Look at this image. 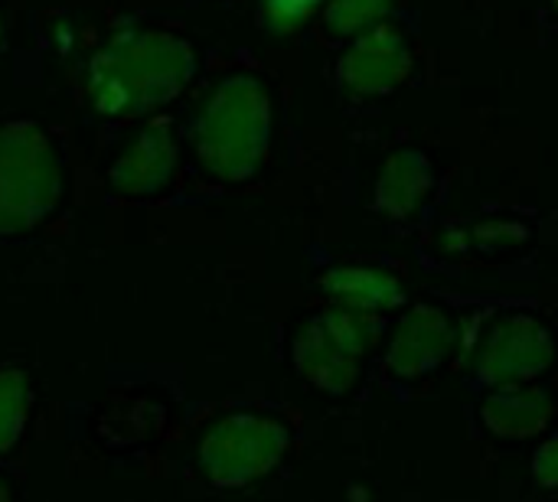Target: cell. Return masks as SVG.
I'll list each match as a JSON object with an SVG mask.
<instances>
[{
    "label": "cell",
    "mask_w": 558,
    "mask_h": 502,
    "mask_svg": "<svg viewBox=\"0 0 558 502\" xmlns=\"http://www.w3.org/2000/svg\"><path fill=\"white\" fill-rule=\"evenodd\" d=\"M553 418V399L543 389H494L481 405V421L494 438L504 441H526L546 431Z\"/></svg>",
    "instance_id": "cell-11"
},
{
    "label": "cell",
    "mask_w": 558,
    "mask_h": 502,
    "mask_svg": "<svg viewBox=\"0 0 558 502\" xmlns=\"http://www.w3.org/2000/svg\"><path fill=\"white\" fill-rule=\"evenodd\" d=\"M317 7H320V0H258L262 23L271 33H291V29H298Z\"/></svg>",
    "instance_id": "cell-15"
},
{
    "label": "cell",
    "mask_w": 558,
    "mask_h": 502,
    "mask_svg": "<svg viewBox=\"0 0 558 502\" xmlns=\"http://www.w3.org/2000/svg\"><path fill=\"white\" fill-rule=\"evenodd\" d=\"M177 134L170 121H154L121 150V157L108 170V183L121 196H147L170 183L177 170Z\"/></svg>",
    "instance_id": "cell-9"
},
{
    "label": "cell",
    "mask_w": 558,
    "mask_h": 502,
    "mask_svg": "<svg viewBox=\"0 0 558 502\" xmlns=\"http://www.w3.org/2000/svg\"><path fill=\"white\" fill-rule=\"evenodd\" d=\"M291 434L281 421L255 412H232L209 425L196 448V464L216 490H242L268 477L288 454Z\"/></svg>",
    "instance_id": "cell-4"
},
{
    "label": "cell",
    "mask_w": 558,
    "mask_h": 502,
    "mask_svg": "<svg viewBox=\"0 0 558 502\" xmlns=\"http://www.w3.org/2000/svg\"><path fill=\"white\" fill-rule=\"evenodd\" d=\"M454 333L458 330L451 327V320L441 307H428V304L412 307L402 317V323L386 350L389 376L422 379V376L435 372L448 359V353L454 346Z\"/></svg>",
    "instance_id": "cell-8"
},
{
    "label": "cell",
    "mask_w": 558,
    "mask_h": 502,
    "mask_svg": "<svg viewBox=\"0 0 558 502\" xmlns=\"http://www.w3.org/2000/svg\"><path fill=\"white\" fill-rule=\"evenodd\" d=\"M0 39H3V26H0Z\"/></svg>",
    "instance_id": "cell-19"
},
{
    "label": "cell",
    "mask_w": 558,
    "mask_h": 502,
    "mask_svg": "<svg viewBox=\"0 0 558 502\" xmlns=\"http://www.w3.org/2000/svg\"><path fill=\"white\" fill-rule=\"evenodd\" d=\"M553 3H556V10H558V0H553Z\"/></svg>",
    "instance_id": "cell-20"
},
{
    "label": "cell",
    "mask_w": 558,
    "mask_h": 502,
    "mask_svg": "<svg viewBox=\"0 0 558 502\" xmlns=\"http://www.w3.org/2000/svg\"><path fill=\"white\" fill-rule=\"evenodd\" d=\"M62 196L52 140L33 121L0 124V238L36 229Z\"/></svg>",
    "instance_id": "cell-3"
},
{
    "label": "cell",
    "mask_w": 558,
    "mask_h": 502,
    "mask_svg": "<svg viewBox=\"0 0 558 502\" xmlns=\"http://www.w3.org/2000/svg\"><path fill=\"white\" fill-rule=\"evenodd\" d=\"M432 183H435V170L425 154L396 150L383 163V173H379L376 193H373V206L389 219H409L432 193Z\"/></svg>",
    "instance_id": "cell-12"
},
{
    "label": "cell",
    "mask_w": 558,
    "mask_h": 502,
    "mask_svg": "<svg viewBox=\"0 0 558 502\" xmlns=\"http://www.w3.org/2000/svg\"><path fill=\"white\" fill-rule=\"evenodd\" d=\"M510 232H520V229H513L510 222H484V225H477V242H484V245L507 242Z\"/></svg>",
    "instance_id": "cell-17"
},
{
    "label": "cell",
    "mask_w": 558,
    "mask_h": 502,
    "mask_svg": "<svg viewBox=\"0 0 558 502\" xmlns=\"http://www.w3.org/2000/svg\"><path fill=\"white\" fill-rule=\"evenodd\" d=\"M0 502H13V497H10V487H7V480L0 477Z\"/></svg>",
    "instance_id": "cell-18"
},
{
    "label": "cell",
    "mask_w": 558,
    "mask_h": 502,
    "mask_svg": "<svg viewBox=\"0 0 558 502\" xmlns=\"http://www.w3.org/2000/svg\"><path fill=\"white\" fill-rule=\"evenodd\" d=\"M389 10H392V0H327L324 20L333 33L350 36V33L376 29Z\"/></svg>",
    "instance_id": "cell-14"
},
{
    "label": "cell",
    "mask_w": 558,
    "mask_h": 502,
    "mask_svg": "<svg viewBox=\"0 0 558 502\" xmlns=\"http://www.w3.org/2000/svg\"><path fill=\"white\" fill-rule=\"evenodd\" d=\"M556 359V340L553 330L530 317V314H510L497 320L487 333V340L477 350V382L487 389H513L523 382L539 379Z\"/></svg>",
    "instance_id": "cell-6"
},
{
    "label": "cell",
    "mask_w": 558,
    "mask_h": 502,
    "mask_svg": "<svg viewBox=\"0 0 558 502\" xmlns=\"http://www.w3.org/2000/svg\"><path fill=\"white\" fill-rule=\"evenodd\" d=\"M271 101L258 78H226L193 121V150L199 163L229 183L248 180L268 157Z\"/></svg>",
    "instance_id": "cell-2"
},
{
    "label": "cell",
    "mask_w": 558,
    "mask_h": 502,
    "mask_svg": "<svg viewBox=\"0 0 558 502\" xmlns=\"http://www.w3.org/2000/svg\"><path fill=\"white\" fill-rule=\"evenodd\" d=\"M412 72V49L409 39L396 29L379 23L376 29L363 33L337 62L340 82L356 95H383L402 85Z\"/></svg>",
    "instance_id": "cell-7"
},
{
    "label": "cell",
    "mask_w": 558,
    "mask_h": 502,
    "mask_svg": "<svg viewBox=\"0 0 558 502\" xmlns=\"http://www.w3.org/2000/svg\"><path fill=\"white\" fill-rule=\"evenodd\" d=\"M29 405H33L29 376L16 366H3L0 369V457L20 444L29 421Z\"/></svg>",
    "instance_id": "cell-13"
},
{
    "label": "cell",
    "mask_w": 558,
    "mask_h": 502,
    "mask_svg": "<svg viewBox=\"0 0 558 502\" xmlns=\"http://www.w3.org/2000/svg\"><path fill=\"white\" fill-rule=\"evenodd\" d=\"M533 480L543 490H558V438H549L546 444H539V451L533 457Z\"/></svg>",
    "instance_id": "cell-16"
},
{
    "label": "cell",
    "mask_w": 558,
    "mask_h": 502,
    "mask_svg": "<svg viewBox=\"0 0 558 502\" xmlns=\"http://www.w3.org/2000/svg\"><path fill=\"white\" fill-rule=\"evenodd\" d=\"M383 336V317L330 307L311 317L294 340L298 372L320 392L343 395L360 379V363Z\"/></svg>",
    "instance_id": "cell-5"
},
{
    "label": "cell",
    "mask_w": 558,
    "mask_h": 502,
    "mask_svg": "<svg viewBox=\"0 0 558 502\" xmlns=\"http://www.w3.org/2000/svg\"><path fill=\"white\" fill-rule=\"evenodd\" d=\"M193 69L190 42L173 33H118L88 65V98L105 118H137L173 101Z\"/></svg>",
    "instance_id": "cell-1"
},
{
    "label": "cell",
    "mask_w": 558,
    "mask_h": 502,
    "mask_svg": "<svg viewBox=\"0 0 558 502\" xmlns=\"http://www.w3.org/2000/svg\"><path fill=\"white\" fill-rule=\"evenodd\" d=\"M317 287L340 307L376 314V317L405 304V287L399 284V278L383 268H366V265L330 268L327 274L317 278Z\"/></svg>",
    "instance_id": "cell-10"
}]
</instances>
